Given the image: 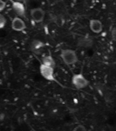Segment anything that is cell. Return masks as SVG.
<instances>
[{"label": "cell", "mask_w": 116, "mask_h": 131, "mask_svg": "<svg viewBox=\"0 0 116 131\" xmlns=\"http://www.w3.org/2000/svg\"><path fill=\"white\" fill-rule=\"evenodd\" d=\"M60 57L63 62L67 65H72L77 63L79 61L77 54L72 49H63L60 53Z\"/></svg>", "instance_id": "1"}, {"label": "cell", "mask_w": 116, "mask_h": 131, "mask_svg": "<svg viewBox=\"0 0 116 131\" xmlns=\"http://www.w3.org/2000/svg\"><path fill=\"white\" fill-rule=\"evenodd\" d=\"M71 82L73 85L79 90L86 88L89 84V81L80 73L74 74L72 78Z\"/></svg>", "instance_id": "2"}, {"label": "cell", "mask_w": 116, "mask_h": 131, "mask_svg": "<svg viewBox=\"0 0 116 131\" xmlns=\"http://www.w3.org/2000/svg\"><path fill=\"white\" fill-rule=\"evenodd\" d=\"M39 69L41 75L45 80L50 82L55 81V68L41 63Z\"/></svg>", "instance_id": "3"}, {"label": "cell", "mask_w": 116, "mask_h": 131, "mask_svg": "<svg viewBox=\"0 0 116 131\" xmlns=\"http://www.w3.org/2000/svg\"><path fill=\"white\" fill-rule=\"evenodd\" d=\"M30 14L33 20L37 23H42L45 16V10L41 7L33 8L31 10Z\"/></svg>", "instance_id": "4"}, {"label": "cell", "mask_w": 116, "mask_h": 131, "mask_svg": "<svg viewBox=\"0 0 116 131\" xmlns=\"http://www.w3.org/2000/svg\"><path fill=\"white\" fill-rule=\"evenodd\" d=\"M12 30L17 32H21L27 28V25L20 17H16L12 20L11 24Z\"/></svg>", "instance_id": "5"}, {"label": "cell", "mask_w": 116, "mask_h": 131, "mask_svg": "<svg viewBox=\"0 0 116 131\" xmlns=\"http://www.w3.org/2000/svg\"><path fill=\"white\" fill-rule=\"evenodd\" d=\"M45 48V44L40 40H34L30 45V49L33 53L40 55L43 52Z\"/></svg>", "instance_id": "6"}, {"label": "cell", "mask_w": 116, "mask_h": 131, "mask_svg": "<svg viewBox=\"0 0 116 131\" xmlns=\"http://www.w3.org/2000/svg\"><path fill=\"white\" fill-rule=\"evenodd\" d=\"M89 27L93 32L99 34L102 32L103 29V25L101 20L96 19L90 20L89 22Z\"/></svg>", "instance_id": "7"}, {"label": "cell", "mask_w": 116, "mask_h": 131, "mask_svg": "<svg viewBox=\"0 0 116 131\" xmlns=\"http://www.w3.org/2000/svg\"><path fill=\"white\" fill-rule=\"evenodd\" d=\"M12 8L13 11L20 17H22L25 15V8L21 2L14 1L12 3Z\"/></svg>", "instance_id": "8"}, {"label": "cell", "mask_w": 116, "mask_h": 131, "mask_svg": "<svg viewBox=\"0 0 116 131\" xmlns=\"http://www.w3.org/2000/svg\"><path fill=\"white\" fill-rule=\"evenodd\" d=\"M78 46L81 48H88L92 47L94 44L92 39L88 37H82L78 40Z\"/></svg>", "instance_id": "9"}, {"label": "cell", "mask_w": 116, "mask_h": 131, "mask_svg": "<svg viewBox=\"0 0 116 131\" xmlns=\"http://www.w3.org/2000/svg\"><path fill=\"white\" fill-rule=\"evenodd\" d=\"M42 63L45 65L51 67L52 68L55 69L56 63L55 60L51 55L45 56L42 58Z\"/></svg>", "instance_id": "10"}, {"label": "cell", "mask_w": 116, "mask_h": 131, "mask_svg": "<svg viewBox=\"0 0 116 131\" xmlns=\"http://www.w3.org/2000/svg\"><path fill=\"white\" fill-rule=\"evenodd\" d=\"M6 18L0 13V29L4 28L6 25Z\"/></svg>", "instance_id": "11"}, {"label": "cell", "mask_w": 116, "mask_h": 131, "mask_svg": "<svg viewBox=\"0 0 116 131\" xmlns=\"http://www.w3.org/2000/svg\"><path fill=\"white\" fill-rule=\"evenodd\" d=\"M73 130L75 131H86V128L84 125L78 124L74 127Z\"/></svg>", "instance_id": "12"}, {"label": "cell", "mask_w": 116, "mask_h": 131, "mask_svg": "<svg viewBox=\"0 0 116 131\" xmlns=\"http://www.w3.org/2000/svg\"><path fill=\"white\" fill-rule=\"evenodd\" d=\"M6 2L4 0H0V12L4 10L6 7Z\"/></svg>", "instance_id": "13"}, {"label": "cell", "mask_w": 116, "mask_h": 131, "mask_svg": "<svg viewBox=\"0 0 116 131\" xmlns=\"http://www.w3.org/2000/svg\"><path fill=\"white\" fill-rule=\"evenodd\" d=\"M111 37L113 41L116 42V28H113L111 31Z\"/></svg>", "instance_id": "14"}]
</instances>
